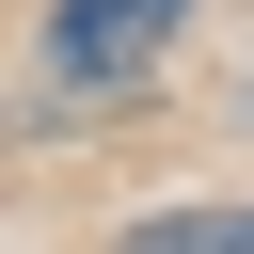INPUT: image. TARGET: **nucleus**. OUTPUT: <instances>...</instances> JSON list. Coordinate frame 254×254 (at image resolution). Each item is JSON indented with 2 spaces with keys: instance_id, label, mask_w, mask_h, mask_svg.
<instances>
[{
  "instance_id": "obj_1",
  "label": "nucleus",
  "mask_w": 254,
  "mask_h": 254,
  "mask_svg": "<svg viewBox=\"0 0 254 254\" xmlns=\"http://www.w3.org/2000/svg\"><path fill=\"white\" fill-rule=\"evenodd\" d=\"M175 16H190V0H48V143H64L95 95H127Z\"/></svg>"
},
{
  "instance_id": "obj_2",
  "label": "nucleus",
  "mask_w": 254,
  "mask_h": 254,
  "mask_svg": "<svg viewBox=\"0 0 254 254\" xmlns=\"http://www.w3.org/2000/svg\"><path fill=\"white\" fill-rule=\"evenodd\" d=\"M95 254H254V190H238V206H143V222H111Z\"/></svg>"
},
{
  "instance_id": "obj_3",
  "label": "nucleus",
  "mask_w": 254,
  "mask_h": 254,
  "mask_svg": "<svg viewBox=\"0 0 254 254\" xmlns=\"http://www.w3.org/2000/svg\"><path fill=\"white\" fill-rule=\"evenodd\" d=\"M238 127H254V79H238Z\"/></svg>"
}]
</instances>
